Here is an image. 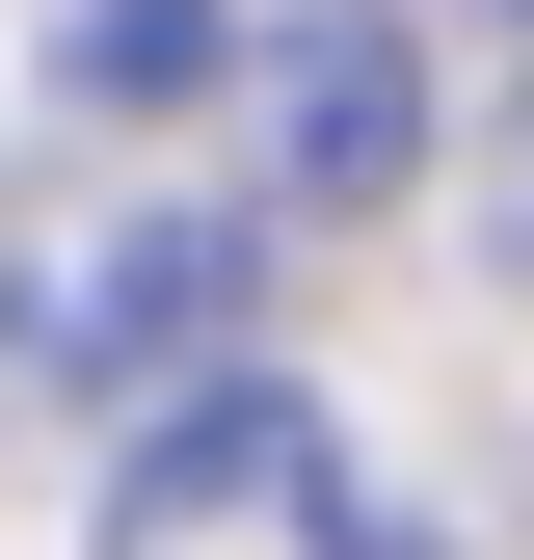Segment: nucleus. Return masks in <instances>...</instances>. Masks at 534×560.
I'll return each instance as SVG.
<instances>
[{
  "label": "nucleus",
  "mask_w": 534,
  "mask_h": 560,
  "mask_svg": "<svg viewBox=\"0 0 534 560\" xmlns=\"http://www.w3.org/2000/svg\"><path fill=\"white\" fill-rule=\"evenodd\" d=\"M214 54H241V0H54V81L81 107H187Z\"/></svg>",
  "instance_id": "2"
},
{
  "label": "nucleus",
  "mask_w": 534,
  "mask_h": 560,
  "mask_svg": "<svg viewBox=\"0 0 534 560\" xmlns=\"http://www.w3.org/2000/svg\"><path fill=\"white\" fill-rule=\"evenodd\" d=\"M81 560H374L348 428H321V400H267V374H187L161 428L107 454V534H81Z\"/></svg>",
  "instance_id": "1"
},
{
  "label": "nucleus",
  "mask_w": 534,
  "mask_h": 560,
  "mask_svg": "<svg viewBox=\"0 0 534 560\" xmlns=\"http://www.w3.org/2000/svg\"><path fill=\"white\" fill-rule=\"evenodd\" d=\"M400 161V27H321L294 54V187H374Z\"/></svg>",
  "instance_id": "3"
}]
</instances>
